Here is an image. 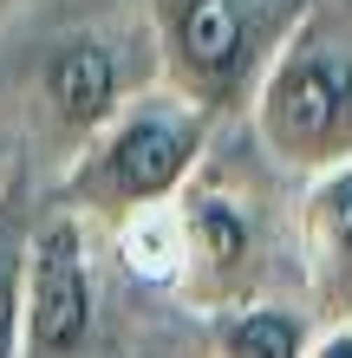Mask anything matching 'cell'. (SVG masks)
<instances>
[{"label": "cell", "mask_w": 352, "mask_h": 358, "mask_svg": "<svg viewBox=\"0 0 352 358\" xmlns=\"http://www.w3.org/2000/svg\"><path fill=\"white\" fill-rule=\"evenodd\" d=\"M248 137L281 176H314L352 157V27L333 13H307L281 52L267 59L248 98Z\"/></svg>", "instance_id": "obj_3"}, {"label": "cell", "mask_w": 352, "mask_h": 358, "mask_svg": "<svg viewBox=\"0 0 352 358\" xmlns=\"http://www.w3.org/2000/svg\"><path fill=\"white\" fill-rule=\"evenodd\" d=\"M300 358H352V320H320Z\"/></svg>", "instance_id": "obj_11"}, {"label": "cell", "mask_w": 352, "mask_h": 358, "mask_svg": "<svg viewBox=\"0 0 352 358\" xmlns=\"http://www.w3.org/2000/svg\"><path fill=\"white\" fill-rule=\"evenodd\" d=\"M143 85H150V78H143ZM33 92H39L46 131L66 143V157H72L78 143L137 92V72H131V59H124V46L111 33H72V39H59V46H46Z\"/></svg>", "instance_id": "obj_7"}, {"label": "cell", "mask_w": 352, "mask_h": 358, "mask_svg": "<svg viewBox=\"0 0 352 358\" xmlns=\"http://www.w3.org/2000/svg\"><path fill=\"white\" fill-rule=\"evenodd\" d=\"M98 339V255L92 222L72 202L33 215L27 300H20V358H85Z\"/></svg>", "instance_id": "obj_5"}, {"label": "cell", "mask_w": 352, "mask_h": 358, "mask_svg": "<svg viewBox=\"0 0 352 358\" xmlns=\"http://www.w3.org/2000/svg\"><path fill=\"white\" fill-rule=\"evenodd\" d=\"M314 306L307 300H241L209 313V358H300L314 339Z\"/></svg>", "instance_id": "obj_8"}, {"label": "cell", "mask_w": 352, "mask_h": 358, "mask_svg": "<svg viewBox=\"0 0 352 358\" xmlns=\"http://www.w3.org/2000/svg\"><path fill=\"white\" fill-rule=\"evenodd\" d=\"M314 13V0H143L157 85L190 98L209 124H241L267 59Z\"/></svg>", "instance_id": "obj_2"}, {"label": "cell", "mask_w": 352, "mask_h": 358, "mask_svg": "<svg viewBox=\"0 0 352 358\" xmlns=\"http://www.w3.org/2000/svg\"><path fill=\"white\" fill-rule=\"evenodd\" d=\"M170 208H176V273H170L176 300L202 320L222 306L261 300L267 280H274V261H281L261 189L229 176L209 150V163L183 182V196Z\"/></svg>", "instance_id": "obj_4"}, {"label": "cell", "mask_w": 352, "mask_h": 358, "mask_svg": "<svg viewBox=\"0 0 352 358\" xmlns=\"http://www.w3.org/2000/svg\"><path fill=\"white\" fill-rule=\"evenodd\" d=\"M111 235L124 248V261H131V273L170 287V273H176V208L170 202H163V208H143V215H131V222H118Z\"/></svg>", "instance_id": "obj_10"}, {"label": "cell", "mask_w": 352, "mask_h": 358, "mask_svg": "<svg viewBox=\"0 0 352 358\" xmlns=\"http://www.w3.org/2000/svg\"><path fill=\"white\" fill-rule=\"evenodd\" d=\"M0 189H7V176H0Z\"/></svg>", "instance_id": "obj_12"}, {"label": "cell", "mask_w": 352, "mask_h": 358, "mask_svg": "<svg viewBox=\"0 0 352 358\" xmlns=\"http://www.w3.org/2000/svg\"><path fill=\"white\" fill-rule=\"evenodd\" d=\"M216 131L222 124H209L190 98L150 78L66 157L59 202H72L92 228H118L143 208H163L209 163Z\"/></svg>", "instance_id": "obj_1"}, {"label": "cell", "mask_w": 352, "mask_h": 358, "mask_svg": "<svg viewBox=\"0 0 352 358\" xmlns=\"http://www.w3.org/2000/svg\"><path fill=\"white\" fill-rule=\"evenodd\" d=\"M287 235L300 261V300L314 320H352V157L294 182Z\"/></svg>", "instance_id": "obj_6"}, {"label": "cell", "mask_w": 352, "mask_h": 358, "mask_svg": "<svg viewBox=\"0 0 352 358\" xmlns=\"http://www.w3.org/2000/svg\"><path fill=\"white\" fill-rule=\"evenodd\" d=\"M27 241L33 208L7 182L0 189V358H20V300H27Z\"/></svg>", "instance_id": "obj_9"}]
</instances>
